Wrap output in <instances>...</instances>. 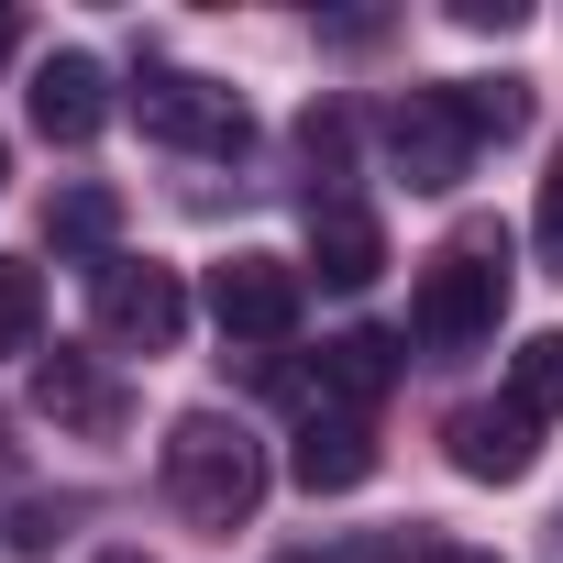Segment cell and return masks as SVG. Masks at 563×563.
I'll return each instance as SVG.
<instances>
[{
  "mask_svg": "<svg viewBox=\"0 0 563 563\" xmlns=\"http://www.w3.org/2000/svg\"><path fill=\"white\" fill-rule=\"evenodd\" d=\"M133 122L155 133V144H177V155H243V100L221 89V78H188V67H144V89H133Z\"/></svg>",
  "mask_w": 563,
  "mask_h": 563,
  "instance_id": "277c9868",
  "label": "cell"
},
{
  "mask_svg": "<svg viewBox=\"0 0 563 563\" xmlns=\"http://www.w3.org/2000/svg\"><path fill=\"white\" fill-rule=\"evenodd\" d=\"M530 232H541V265L563 276V144H552V177H541V210H530Z\"/></svg>",
  "mask_w": 563,
  "mask_h": 563,
  "instance_id": "e0dca14e",
  "label": "cell"
},
{
  "mask_svg": "<svg viewBox=\"0 0 563 563\" xmlns=\"http://www.w3.org/2000/svg\"><path fill=\"white\" fill-rule=\"evenodd\" d=\"M45 232H56V254H100V265H111V232H122V199H111V188H67V199L45 210Z\"/></svg>",
  "mask_w": 563,
  "mask_h": 563,
  "instance_id": "4fadbf2b",
  "label": "cell"
},
{
  "mask_svg": "<svg viewBox=\"0 0 563 563\" xmlns=\"http://www.w3.org/2000/svg\"><path fill=\"white\" fill-rule=\"evenodd\" d=\"M276 563H376V552H354V541H332V552H276Z\"/></svg>",
  "mask_w": 563,
  "mask_h": 563,
  "instance_id": "ac0fdd59",
  "label": "cell"
},
{
  "mask_svg": "<svg viewBox=\"0 0 563 563\" xmlns=\"http://www.w3.org/2000/svg\"><path fill=\"white\" fill-rule=\"evenodd\" d=\"M387 387H398V343H387V332H332L321 365H310V398H321L332 420H365Z\"/></svg>",
  "mask_w": 563,
  "mask_h": 563,
  "instance_id": "9c48e42d",
  "label": "cell"
},
{
  "mask_svg": "<svg viewBox=\"0 0 563 563\" xmlns=\"http://www.w3.org/2000/svg\"><path fill=\"white\" fill-rule=\"evenodd\" d=\"M475 111H464V89L442 78V89H409L398 111H387V155H398V177L409 188H453L464 166H475Z\"/></svg>",
  "mask_w": 563,
  "mask_h": 563,
  "instance_id": "8992f818",
  "label": "cell"
},
{
  "mask_svg": "<svg viewBox=\"0 0 563 563\" xmlns=\"http://www.w3.org/2000/svg\"><path fill=\"white\" fill-rule=\"evenodd\" d=\"M34 332H45V276L0 254V354H34Z\"/></svg>",
  "mask_w": 563,
  "mask_h": 563,
  "instance_id": "5bb4252c",
  "label": "cell"
},
{
  "mask_svg": "<svg viewBox=\"0 0 563 563\" xmlns=\"http://www.w3.org/2000/svg\"><path fill=\"white\" fill-rule=\"evenodd\" d=\"M89 310H100V332L122 354H177V332H188V288H177V265H155V254H111L89 276Z\"/></svg>",
  "mask_w": 563,
  "mask_h": 563,
  "instance_id": "3957f363",
  "label": "cell"
},
{
  "mask_svg": "<svg viewBox=\"0 0 563 563\" xmlns=\"http://www.w3.org/2000/svg\"><path fill=\"white\" fill-rule=\"evenodd\" d=\"M0 177H12V155H0Z\"/></svg>",
  "mask_w": 563,
  "mask_h": 563,
  "instance_id": "44dd1931",
  "label": "cell"
},
{
  "mask_svg": "<svg viewBox=\"0 0 563 563\" xmlns=\"http://www.w3.org/2000/svg\"><path fill=\"white\" fill-rule=\"evenodd\" d=\"M508 310V243L497 232H453L431 265H420V299H409V332L431 354H475Z\"/></svg>",
  "mask_w": 563,
  "mask_h": 563,
  "instance_id": "7a4b0ae2",
  "label": "cell"
},
{
  "mask_svg": "<svg viewBox=\"0 0 563 563\" xmlns=\"http://www.w3.org/2000/svg\"><path fill=\"white\" fill-rule=\"evenodd\" d=\"M299 299H310V276L288 254H265V243H243V254L210 265V321L232 343H288L299 332Z\"/></svg>",
  "mask_w": 563,
  "mask_h": 563,
  "instance_id": "5b68a950",
  "label": "cell"
},
{
  "mask_svg": "<svg viewBox=\"0 0 563 563\" xmlns=\"http://www.w3.org/2000/svg\"><path fill=\"white\" fill-rule=\"evenodd\" d=\"M23 100H34V133H45V144H89V133L111 122V78H100V56H45Z\"/></svg>",
  "mask_w": 563,
  "mask_h": 563,
  "instance_id": "ba28073f",
  "label": "cell"
},
{
  "mask_svg": "<svg viewBox=\"0 0 563 563\" xmlns=\"http://www.w3.org/2000/svg\"><path fill=\"white\" fill-rule=\"evenodd\" d=\"M453 89H464L475 133H519V122H530V89H519V78H453Z\"/></svg>",
  "mask_w": 563,
  "mask_h": 563,
  "instance_id": "2e32d148",
  "label": "cell"
},
{
  "mask_svg": "<svg viewBox=\"0 0 563 563\" xmlns=\"http://www.w3.org/2000/svg\"><path fill=\"white\" fill-rule=\"evenodd\" d=\"M420 563H497V552H475V541H431Z\"/></svg>",
  "mask_w": 563,
  "mask_h": 563,
  "instance_id": "d6986e66",
  "label": "cell"
},
{
  "mask_svg": "<svg viewBox=\"0 0 563 563\" xmlns=\"http://www.w3.org/2000/svg\"><path fill=\"white\" fill-rule=\"evenodd\" d=\"M100 563H144V552H100Z\"/></svg>",
  "mask_w": 563,
  "mask_h": 563,
  "instance_id": "ffe728a7",
  "label": "cell"
},
{
  "mask_svg": "<svg viewBox=\"0 0 563 563\" xmlns=\"http://www.w3.org/2000/svg\"><path fill=\"white\" fill-rule=\"evenodd\" d=\"M442 442H453V475H475V486H519V475L541 464V420H530L519 398L453 409V420H442Z\"/></svg>",
  "mask_w": 563,
  "mask_h": 563,
  "instance_id": "52a82bcc",
  "label": "cell"
},
{
  "mask_svg": "<svg viewBox=\"0 0 563 563\" xmlns=\"http://www.w3.org/2000/svg\"><path fill=\"white\" fill-rule=\"evenodd\" d=\"M34 409L56 420V431H122V376L100 365V354H45L34 365Z\"/></svg>",
  "mask_w": 563,
  "mask_h": 563,
  "instance_id": "30bf717a",
  "label": "cell"
},
{
  "mask_svg": "<svg viewBox=\"0 0 563 563\" xmlns=\"http://www.w3.org/2000/svg\"><path fill=\"white\" fill-rule=\"evenodd\" d=\"M166 497H177L188 530H243L254 497H265V442L221 409H188L166 431Z\"/></svg>",
  "mask_w": 563,
  "mask_h": 563,
  "instance_id": "6da1fadb",
  "label": "cell"
},
{
  "mask_svg": "<svg viewBox=\"0 0 563 563\" xmlns=\"http://www.w3.org/2000/svg\"><path fill=\"white\" fill-rule=\"evenodd\" d=\"M310 265H321V288H376L387 276V232L365 199H310Z\"/></svg>",
  "mask_w": 563,
  "mask_h": 563,
  "instance_id": "8fae6325",
  "label": "cell"
},
{
  "mask_svg": "<svg viewBox=\"0 0 563 563\" xmlns=\"http://www.w3.org/2000/svg\"><path fill=\"white\" fill-rule=\"evenodd\" d=\"M508 398H519L530 420H552V409H563V332H530V343H519V365H508Z\"/></svg>",
  "mask_w": 563,
  "mask_h": 563,
  "instance_id": "9a60e30c",
  "label": "cell"
},
{
  "mask_svg": "<svg viewBox=\"0 0 563 563\" xmlns=\"http://www.w3.org/2000/svg\"><path fill=\"white\" fill-rule=\"evenodd\" d=\"M288 475H299L310 497H354V486L376 475V431H365V420H332V409H310V431H299Z\"/></svg>",
  "mask_w": 563,
  "mask_h": 563,
  "instance_id": "7c38bea8",
  "label": "cell"
}]
</instances>
